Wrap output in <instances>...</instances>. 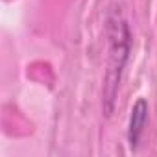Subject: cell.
<instances>
[{
  "label": "cell",
  "mask_w": 157,
  "mask_h": 157,
  "mask_svg": "<svg viewBox=\"0 0 157 157\" xmlns=\"http://www.w3.org/2000/svg\"><path fill=\"white\" fill-rule=\"evenodd\" d=\"M107 35H109V68L105 74V87H104V111L109 117L113 113L115 96L120 85L122 70L129 59L131 50V33L128 22L120 15H111L107 21Z\"/></svg>",
  "instance_id": "cell-1"
},
{
  "label": "cell",
  "mask_w": 157,
  "mask_h": 157,
  "mask_svg": "<svg viewBox=\"0 0 157 157\" xmlns=\"http://www.w3.org/2000/svg\"><path fill=\"white\" fill-rule=\"evenodd\" d=\"M148 115H150V105L146 98H137V102L131 107L129 113V122H128V142L131 150L139 148V142L142 139L144 128L148 124Z\"/></svg>",
  "instance_id": "cell-2"
}]
</instances>
